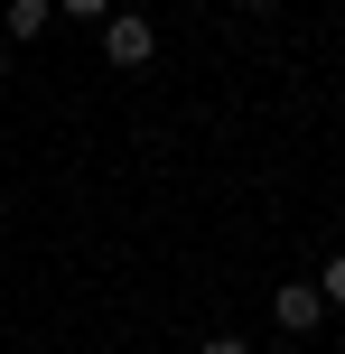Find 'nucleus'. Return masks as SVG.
I'll use <instances>...</instances> for the list:
<instances>
[{"label": "nucleus", "mask_w": 345, "mask_h": 354, "mask_svg": "<svg viewBox=\"0 0 345 354\" xmlns=\"http://www.w3.org/2000/svg\"><path fill=\"white\" fill-rule=\"evenodd\" d=\"M103 56H112L122 75H140L149 56H159V28H149V19H131V10H112V19H103Z\"/></svg>", "instance_id": "obj_1"}, {"label": "nucleus", "mask_w": 345, "mask_h": 354, "mask_svg": "<svg viewBox=\"0 0 345 354\" xmlns=\"http://www.w3.org/2000/svg\"><path fill=\"white\" fill-rule=\"evenodd\" d=\"M66 19H112V0H56Z\"/></svg>", "instance_id": "obj_5"}, {"label": "nucleus", "mask_w": 345, "mask_h": 354, "mask_svg": "<svg viewBox=\"0 0 345 354\" xmlns=\"http://www.w3.org/2000/svg\"><path fill=\"white\" fill-rule=\"evenodd\" d=\"M271 317L290 326V336H308V326L327 317V299H317V280H280V299H271Z\"/></svg>", "instance_id": "obj_2"}, {"label": "nucleus", "mask_w": 345, "mask_h": 354, "mask_svg": "<svg viewBox=\"0 0 345 354\" xmlns=\"http://www.w3.org/2000/svg\"><path fill=\"white\" fill-rule=\"evenodd\" d=\"M47 19H56V0H0V28H10L19 47H28V37L47 28Z\"/></svg>", "instance_id": "obj_3"}, {"label": "nucleus", "mask_w": 345, "mask_h": 354, "mask_svg": "<svg viewBox=\"0 0 345 354\" xmlns=\"http://www.w3.org/2000/svg\"><path fill=\"white\" fill-rule=\"evenodd\" d=\"M243 10H271V0H243Z\"/></svg>", "instance_id": "obj_8"}, {"label": "nucleus", "mask_w": 345, "mask_h": 354, "mask_svg": "<svg viewBox=\"0 0 345 354\" xmlns=\"http://www.w3.org/2000/svg\"><path fill=\"white\" fill-rule=\"evenodd\" d=\"M196 354H252V345H243V336H205Z\"/></svg>", "instance_id": "obj_6"}, {"label": "nucleus", "mask_w": 345, "mask_h": 354, "mask_svg": "<svg viewBox=\"0 0 345 354\" xmlns=\"http://www.w3.org/2000/svg\"><path fill=\"white\" fill-rule=\"evenodd\" d=\"M317 299H327V308H345V252H336L327 270H317Z\"/></svg>", "instance_id": "obj_4"}, {"label": "nucleus", "mask_w": 345, "mask_h": 354, "mask_svg": "<svg viewBox=\"0 0 345 354\" xmlns=\"http://www.w3.org/2000/svg\"><path fill=\"white\" fill-rule=\"evenodd\" d=\"M0 84H10V47H0Z\"/></svg>", "instance_id": "obj_7"}]
</instances>
